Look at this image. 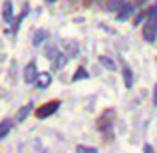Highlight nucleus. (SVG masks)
I'll return each instance as SVG.
<instances>
[{
    "label": "nucleus",
    "mask_w": 157,
    "mask_h": 153,
    "mask_svg": "<svg viewBox=\"0 0 157 153\" xmlns=\"http://www.w3.org/2000/svg\"><path fill=\"white\" fill-rule=\"evenodd\" d=\"M58 107H60V101H58V100H52V101H48L46 105H42L40 109H36V115H38L40 119H44V117H48V115L56 113Z\"/></svg>",
    "instance_id": "f257e3e1"
},
{
    "label": "nucleus",
    "mask_w": 157,
    "mask_h": 153,
    "mask_svg": "<svg viewBox=\"0 0 157 153\" xmlns=\"http://www.w3.org/2000/svg\"><path fill=\"white\" fill-rule=\"evenodd\" d=\"M36 78H38V70H36L34 62H30V64L26 66V70H24V82H26V84H34Z\"/></svg>",
    "instance_id": "f03ea898"
},
{
    "label": "nucleus",
    "mask_w": 157,
    "mask_h": 153,
    "mask_svg": "<svg viewBox=\"0 0 157 153\" xmlns=\"http://www.w3.org/2000/svg\"><path fill=\"white\" fill-rule=\"evenodd\" d=\"M155 36H157V24L155 22H147L143 26V38L147 42H155Z\"/></svg>",
    "instance_id": "7ed1b4c3"
},
{
    "label": "nucleus",
    "mask_w": 157,
    "mask_h": 153,
    "mask_svg": "<svg viewBox=\"0 0 157 153\" xmlns=\"http://www.w3.org/2000/svg\"><path fill=\"white\" fill-rule=\"evenodd\" d=\"M2 16L6 22H12V16H14V6H12V0H6L4 2V8H2Z\"/></svg>",
    "instance_id": "20e7f679"
},
{
    "label": "nucleus",
    "mask_w": 157,
    "mask_h": 153,
    "mask_svg": "<svg viewBox=\"0 0 157 153\" xmlns=\"http://www.w3.org/2000/svg\"><path fill=\"white\" fill-rule=\"evenodd\" d=\"M36 82H38V88H48V86H50V82H52V76L50 74H42V76H38L36 78Z\"/></svg>",
    "instance_id": "39448f33"
},
{
    "label": "nucleus",
    "mask_w": 157,
    "mask_h": 153,
    "mask_svg": "<svg viewBox=\"0 0 157 153\" xmlns=\"http://www.w3.org/2000/svg\"><path fill=\"white\" fill-rule=\"evenodd\" d=\"M10 129H12V119H4V121L0 123V139L6 137Z\"/></svg>",
    "instance_id": "423d86ee"
},
{
    "label": "nucleus",
    "mask_w": 157,
    "mask_h": 153,
    "mask_svg": "<svg viewBox=\"0 0 157 153\" xmlns=\"http://www.w3.org/2000/svg\"><path fill=\"white\" fill-rule=\"evenodd\" d=\"M119 10H121V12H117V20H119V22L129 18V14H131V6H129V4H123Z\"/></svg>",
    "instance_id": "0eeeda50"
},
{
    "label": "nucleus",
    "mask_w": 157,
    "mask_h": 153,
    "mask_svg": "<svg viewBox=\"0 0 157 153\" xmlns=\"http://www.w3.org/2000/svg\"><path fill=\"white\" fill-rule=\"evenodd\" d=\"M123 80H125V88H131L133 86V76H131V70L127 68H123Z\"/></svg>",
    "instance_id": "6e6552de"
},
{
    "label": "nucleus",
    "mask_w": 157,
    "mask_h": 153,
    "mask_svg": "<svg viewBox=\"0 0 157 153\" xmlns=\"http://www.w3.org/2000/svg\"><path fill=\"white\" fill-rule=\"evenodd\" d=\"M30 111H32V103H28V105H24L22 109L18 111V117H16V119H18V121H24V119H26V115L30 113Z\"/></svg>",
    "instance_id": "1a4fd4ad"
},
{
    "label": "nucleus",
    "mask_w": 157,
    "mask_h": 153,
    "mask_svg": "<svg viewBox=\"0 0 157 153\" xmlns=\"http://www.w3.org/2000/svg\"><path fill=\"white\" fill-rule=\"evenodd\" d=\"M46 36H48V34H46L44 30H38V32L34 34V42H32V44H34V46H40V44L46 40Z\"/></svg>",
    "instance_id": "9d476101"
},
{
    "label": "nucleus",
    "mask_w": 157,
    "mask_h": 153,
    "mask_svg": "<svg viewBox=\"0 0 157 153\" xmlns=\"http://www.w3.org/2000/svg\"><path fill=\"white\" fill-rule=\"evenodd\" d=\"M125 4V0H107V8L109 10H119Z\"/></svg>",
    "instance_id": "9b49d317"
},
{
    "label": "nucleus",
    "mask_w": 157,
    "mask_h": 153,
    "mask_svg": "<svg viewBox=\"0 0 157 153\" xmlns=\"http://www.w3.org/2000/svg\"><path fill=\"white\" fill-rule=\"evenodd\" d=\"M147 16H149V22H155L157 24V4L147 10Z\"/></svg>",
    "instance_id": "f8f14e48"
},
{
    "label": "nucleus",
    "mask_w": 157,
    "mask_h": 153,
    "mask_svg": "<svg viewBox=\"0 0 157 153\" xmlns=\"http://www.w3.org/2000/svg\"><path fill=\"white\" fill-rule=\"evenodd\" d=\"M76 153H98L96 147H86V145H78L76 147Z\"/></svg>",
    "instance_id": "ddd939ff"
},
{
    "label": "nucleus",
    "mask_w": 157,
    "mask_h": 153,
    "mask_svg": "<svg viewBox=\"0 0 157 153\" xmlns=\"http://www.w3.org/2000/svg\"><path fill=\"white\" fill-rule=\"evenodd\" d=\"M84 78H88V72H86V68H78V72L74 74V82H76V80H84Z\"/></svg>",
    "instance_id": "4468645a"
},
{
    "label": "nucleus",
    "mask_w": 157,
    "mask_h": 153,
    "mask_svg": "<svg viewBox=\"0 0 157 153\" xmlns=\"http://www.w3.org/2000/svg\"><path fill=\"white\" fill-rule=\"evenodd\" d=\"M100 62L105 66V68H109V70H113V68H115V66H113V62H111V60H107V58H104V56H101V60H100Z\"/></svg>",
    "instance_id": "2eb2a0df"
},
{
    "label": "nucleus",
    "mask_w": 157,
    "mask_h": 153,
    "mask_svg": "<svg viewBox=\"0 0 157 153\" xmlns=\"http://www.w3.org/2000/svg\"><path fill=\"white\" fill-rule=\"evenodd\" d=\"M153 101H155V105H157V84H155V92H153Z\"/></svg>",
    "instance_id": "dca6fc26"
},
{
    "label": "nucleus",
    "mask_w": 157,
    "mask_h": 153,
    "mask_svg": "<svg viewBox=\"0 0 157 153\" xmlns=\"http://www.w3.org/2000/svg\"><path fill=\"white\" fill-rule=\"evenodd\" d=\"M84 2H86V4H90V2H92V0H84Z\"/></svg>",
    "instance_id": "f3484780"
},
{
    "label": "nucleus",
    "mask_w": 157,
    "mask_h": 153,
    "mask_svg": "<svg viewBox=\"0 0 157 153\" xmlns=\"http://www.w3.org/2000/svg\"><path fill=\"white\" fill-rule=\"evenodd\" d=\"M50 2H54V0H50Z\"/></svg>",
    "instance_id": "a211bd4d"
}]
</instances>
